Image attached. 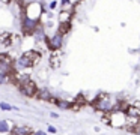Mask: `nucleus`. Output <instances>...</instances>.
Listing matches in <instances>:
<instances>
[{
  "instance_id": "f257e3e1",
  "label": "nucleus",
  "mask_w": 140,
  "mask_h": 135,
  "mask_svg": "<svg viewBox=\"0 0 140 135\" xmlns=\"http://www.w3.org/2000/svg\"><path fill=\"white\" fill-rule=\"evenodd\" d=\"M39 60H41V53L36 50H29L15 62V68L17 69H27V68L35 66Z\"/></svg>"
},
{
  "instance_id": "f03ea898",
  "label": "nucleus",
  "mask_w": 140,
  "mask_h": 135,
  "mask_svg": "<svg viewBox=\"0 0 140 135\" xmlns=\"http://www.w3.org/2000/svg\"><path fill=\"white\" fill-rule=\"evenodd\" d=\"M42 12H44L42 5L38 3V2H30V3H27V6H26V9H24V15L29 17V18H32V20H39V17H41Z\"/></svg>"
},
{
  "instance_id": "7ed1b4c3",
  "label": "nucleus",
  "mask_w": 140,
  "mask_h": 135,
  "mask_svg": "<svg viewBox=\"0 0 140 135\" xmlns=\"http://www.w3.org/2000/svg\"><path fill=\"white\" fill-rule=\"evenodd\" d=\"M18 89H20V92H21L24 96H27V98L36 96V93H38V87H36V84H35L32 80H26V81H23Z\"/></svg>"
},
{
  "instance_id": "20e7f679",
  "label": "nucleus",
  "mask_w": 140,
  "mask_h": 135,
  "mask_svg": "<svg viewBox=\"0 0 140 135\" xmlns=\"http://www.w3.org/2000/svg\"><path fill=\"white\" fill-rule=\"evenodd\" d=\"M36 29H38V20H32V18L24 15L21 21V32L24 35H33L36 32Z\"/></svg>"
},
{
  "instance_id": "39448f33",
  "label": "nucleus",
  "mask_w": 140,
  "mask_h": 135,
  "mask_svg": "<svg viewBox=\"0 0 140 135\" xmlns=\"http://www.w3.org/2000/svg\"><path fill=\"white\" fill-rule=\"evenodd\" d=\"M63 36L60 32H56L53 36H50V38L47 39V45H48V48L51 51H57L62 48V45H63Z\"/></svg>"
},
{
  "instance_id": "423d86ee",
  "label": "nucleus",
  "mask_w": 140,
  "mask_h": 135,
  "mask_svg": "<svg viewBox=\"0 0 140 135\" xmlns=\"http://www.w3.org/2000/svg\"><path fill=\"white\" fill-rule=\"evenodd\" d=\"M93 105H95V108H97V110L104 111V113L113 110V105H111V102H110L109 96H98L97 101L93 102Z\"/></svg>"
},
{
  "instance_id": "0eeeda50",
  "label": "nucleus",
  "mask_w": 140,
  "mask_h": 135,
  "mask_svg": "<svg viewBox=\"0 0 140 135\" xmlns=\"http://www.w3.org/2000/svg\"><path fill=\"white\" fill-rule=\"evenodd\" d=\"M0 72L6 74H14L12 72V60L6 54H0Z\"/></svg>"
},
{
  "instance_id": "6e6552de",
  "label": "nucleus",
  "mask_w": 140,
  "mask_h": 135,
  "mask_svg": "<svg viewBox=\"0 0 140 135\" xmlns=\"http://www.w3.org/2000/svg\"><path fill=\"white\" fill-rule=\"evenodd\" d=\"M72 15H74V11H60L59 12V17H57L59 24H62V23H71Z\"/></svg>"
},
{
  "instance_id": "1a4fd4ad",
  "label": "nucleus",
  "mask_w": 140,
  "mask_h": 135,
  "mask_svg": "<svg viewBox=\"0 0 140 135\" xmlns=\"http://www.w3.org/2000/svg\"><path fill=\"white\" fill-rule=\"evenodd\" d=\"M30 131L27 128H24V126H14L11 129V135H29Z\"/></svg>"
},
{
  "instance_id": "9d476101",
  "label": "nucleus",
  "mask_w": 140,
  "mask_h": 135,
  "mask_svg": "<svg viewBox=\"0 0 140 135\" xmlns=\"http://www.w3.org/2000/svg\"><path fill=\"white\" fill-rule=\"evenodd\" d=\"M51 102H54L59 108H62V110H69V108H72V104L68 102V101H60V99H53L51 98Z\"/></svg>"
},
{
  "instance_id": "9b49d317",
  "label": "nucleus",
  "mask_w": 140,
  "mask_h": 135,
  "mask_svg": "<svg viewBox=\"0 0 140 135\" xmlns=\"http://www.w3.org/2000/svg\"><path fill=\"white\" fill-rule=\"evenodd\" d=\"M36 98L41 99V101H51V95H50L48 90H38Z\"/></svg>"
},
{
  "instance_id": "f8f14e48",
  "label": "nucleus",
  "mask_w": 140,
  "mask_h": 135,
  "mask_svg": "<svg viewBox=\"0 0 140 135\" xmlns=\"http://www.w3.org/2000/svg\"><path fill=\"white\" fill-rule=\"evenodd\" d=\"M125 113L128 117H140V110H137L136 107H127Z\"/></svg>"
},
{
  "instance_id": "ddd939ff",
  "label": "nucleus",
  "mask_w": 140,
  "mask_h": 135,
  "mask_svg": "<svg viewBox=\"0 0 140 135\" xmlns=\"http://www.w3.org/2000/svg\"><path fill=\"white\" fill-rule=\"evenodd\" d=\"M69 30H71V23H62V24H59V30L62 35H66Z\"/></svg>"
},
{
  "instance_id": "4468645a",
  "label": "nucleus",
  "mask_w": 140,
  "mask_h": 135,
  "mask_svg": "<svg viewBox=\"0 0 140 135\" xmlns=\"http://www.w3.org/2000/svg\"><path fill=\"white\" fill-rule=\"evenodd\" d=\"M0 132H11L9 125H8L6 120H0Z\"/></svg>"
},
{
  "instance_id": "2eb2a0df",
  "label": "nucleus",
  "mask_w": 140,
  "mask_h": 135,
  "mask_svg": "<svg viewBox=\"0 0 140 135\" xmlns=\"http://www.w3.org/2000/svg\"><path fill=\"white\" fill-rule=\"evenodd\" d=\"M8 78H9V74H6V72H0V84H5Z\"/></svg>"
},
{
  "instance_id": "dca6fc26",
  "label": "nucleus",
  "mask_w": 140,
  "mask_h": 135,
  "mask_svg": "<svg viewBox=\"0 0 140 135\" xmlns=\"http://www.w3.org/2000/svg\"><path fill=\"white\" fill-rule=\"evenodd\" d=\"M62 11H74V5H71L69 2L62 3Z\"/></svg>"
},
{
  "instance_id": "f3484780",
  "label": "nucleus",
  "mask_w": 140,
  "mask_h": 135,
  "mask_svg": "<svg viewBox=\"0 0 140 135\" xmlns=\"http://www.w3.org/2000/svg\"><path fill=\"white\" fill-rule=\"evenodd\" d=\"M0 108H2V110H5V111H9V110H15V108H14L12 105L6 104V102H0Z\"/></svg>"
},
{
  "instance_id": "a211bd4d",
  "label": "nucleus",
  "mask_w": 140,
  "mask_h": 135,
  "mask_svg": "<svg viewBox=\"0 0 140 135\" xmlns=\"http://www.w3.org/2000/svg\"><path fill=\"white\" fill-rule=\"evenodd\" d=\"M56 8H57V2H56V0H53V2L50 3V9H56Z\"/></svg>"
},
{
  "instance_id": "6ab92c4d",
  "label": "nucleus",
  "mask_w": 140,
  "mask_h": 135,
  "mask_svg": "<svg viewBox=\"0 0 140 135\" xmlns=\"http://www.w3.org/2000/svg\"><path fill=\"white\" fill-rule=\"evenodd\" d=\"M48 132H51V134H56V132H57V129L54 128V126H48Z\"/></svg>"
},
{
  "instance_id": "aec40b11",
  "label": "nucleus",
  "mask_w": 140,
  "mask_h": 135,
  "mask_svg": "<svg viewBox=\"0 0 140 135\" xmlns=\"http://www.w3.org/2000/svg\"><path fill=\"white\" fill-rule=\"evenodd\" d=\"M33 135H47L44 131H36V132H33Z\"/></svg>"
},
{
  "instance_id": "412c9836",
  "label": "nucleus",
  "mask_w": 140,
  "mask_h": 135,
  "mask_svg": "<svg viewBox=\"0 0 140 135\" xmlns=\"http://www.w3.org/2000/svg\"><path fill=\"white\" fill-rule=\"evenodd\" d=\"M68 2L71 3V5H74V6H75V5H77L78 2H81V0H68Z\"/></svg>"
},
{
  "instance_id": "4be33fe9",
  "label": "nucleus",
  "mask_w": 140,
  "mask_h": 135,
  "mask_svg": "<svg viewBox=\"0 0 140 135\" xmlns=\"http://www.w3.org/2000/svg\"><path fill=\"white\" fill-rule=\"evenodd\" d=\"M136 135H140V128H139V129L136 131Z\"/></svg>"
},
{
  "instance_id": "5701e85b",
  "label": "nucleus",
  "mask_w": 140,
  "mask_h": 135,
  "mask_svg": "<svg viewBox=\"0 0 140 135\" xmlns=\"http://www.w3.org/2000/svg\"><path fill=\"white\" fill-rule=\"evenodd\" d=\"M3 2H11V0H3Z\"/></svg>"
}]
</instances>
